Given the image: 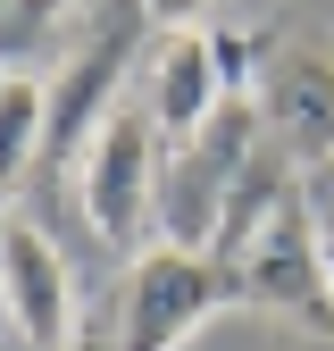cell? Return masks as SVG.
<instances>
[{
    "label": "cell",
    "mask_w": 334,
    "mask_h": 351,
    "mask_svg": "<svg viewBox=\"0 0 334 351\" xmlns=\"http://www.w3.org/2000/svg\"><path fill=\"white\" fill-rule=\"evenodd\" d=\"M209 251H218L234 301H250V310L334 343V285H326L309 184H301L292 159L250 151L234 167V184L218 193V217H209Z\"/></svg>",
    "instance_id": "6da1fadb"
},
{
    "label": "cell",
    "mask_w": 334,
    "mask_h": 351,
    "mask_svg": "<svg viewBox=\"0 0 334 351\" xmlns=\"http://www.w3.org/2000/svg\"><path fill=\"white\" fill-rule=\"evenodd\" d=\"M159 159H167V134L151 125V109L134 93H117L109 117L84 134L75 151V201H84V226H92L109 251L142 259L159 243Z\"/></svg>",
    "instance_id": "7a4b0ae2"
},
{
    "label": "cell",
    "mask_w": 334,
    "mask_h": 351,
    "mask_svg": "<svg viewBox=\"0 0 334 351\" xmlns=\"http://www.w3.org/2000/svg\"><path fill=\"white\" fill-rule=\"evenodd\" d=\"M250 75H259V42H250V34H226V25H176V34L151 42L134 101L151 109V125L167 134V151H192L209 125L242 101Z\"/></svg>",
    "instance_id": "3957f363"
},
{
    "label": "cell",
    "mask_w": 334,
    "mask_h": 351,
    "mask_svg": "<svg viewBox=\"0 0 334 351\" xmlns=\"http://www.w3.org/2000/svg\"><path fill=\"white\" fill-rule=\"evenodd\" d=\"M218 310H234V285L209 243H151L142 259H125L117 293V351H184Z\"/></svg>",
    "instance_id": "277c9868"
},
{
    "label": "cell",
    "mask_w": 334,
    "mask_h": 351,
    "mask_svg": "<svg viewBox=\"0 0 334 351\" xmlns=\"http://www.w3.org/2000/svg\"><path fill=\"white\" fill-rule=\"evenodd\" d=\"M250 101H259V134L276 159H292L301 176L334 167V51L268 42L259 75H250Z\"/></svg>",
    "instance_id": "5b68a950"
},
{
    "label": "cell",
    "mask_w": 334,
    "mask_h": 351,
    "mask_svg": "<svg viewBox=\"0 0 334 351\" xmlns=\"http://www.w3.org/2000/svg\"><path fill=\"white\" fill-rule=\"evenodd\" d=\"M0 310H9L25 351H67L84 326V301H75V268L67 251L34 226V217H9L0 226Z\"/></svg>",
    "instance_id": "8992f818"
},
{
    "label": "cell",
    "mask_w": 334,
    "mask_h": 351,
    "mask_svg": "<svg viewBox=\"0 0 334 351\" xmlns=\"http://www.w3.org/2000/svg\"><path fill=\"white\" fill-rule=\"evenodd\" d=\"M117 75H125V34L117 42H92L59 84H51V151L42 159H67L75 167V151H84V134L109 117V101H117Z\"/></svg>",
    "instance_id": "52a82bcc"
},
{
    "label": "cell",
    "mask_w": 334,
    "mask_h": 351,
    "mask_svg": "<svg viewBox=\"0 0 334 351\" xmlns=\"http://www.w3.org/2000/svg\"><path fill=\"white\" fill-rule=\"evenodd\" d=\"M42 151H51V84L0 75V226L17 217V184L34 176Z\"/></svg>",
    "instance_id": "ba28073f"
},
{
    "label": "cell",
    "mask_w": 334,
    "mask_h": 351,
    "mask_svg": "<svg viewBox=\"0 0 334 351\" xmlns=\"http://www.w3.org/2000/svg\"><path fill=\"white\" fill-rule=\"evenodd\" d=\"M309 184V217H318V251H326V285H334V167L301 176Z\"/></svg>",
    "instance_id": "9c48e42d"
},
{
    "label": "cell",
    "mask_w": 334,
    "mask_h": 351,
    "mask_svg": "<svg viewBox=\"0 0 334 351\" xmlns=\"http://www.w3.org/2000/svg\"><path fill=\"white\" fill-rule=\"evenodd\" d=\"M201 9H209V0H142V17H151L159 34H176V25H201Z\"/></svg>",
    "instance_id": "30bf717a"
},
{
    "label": "cell",
    "mask_w": 334,
    "mask_h": 351,
    "mask_svg": "<svg viewBox=\"0 0 334 351\" xmlns=\"http://www.w3.org/2000/svg\"><path fill=\"white\" fill-rule=\"evenodd\" d=\"M67 351H117V318H92V310H84V326H75Z\"/></svg>",
    "instance_id": "8fae6325"
},
{
    "label": "cell",
    "mask_w": 334,
    "mask_h": 351,
    "mask_svg": "<svg viewBox=\"0 0 334 351\" xmlns=\"http://www.w3.org/2000/svg\"><path fill=\"white\" fill-rule=\"evenodd\" d=\"M75 0H17V25H51V17H67Z\"/></svg>",
    "instance_id": "7c38bea8"
}]
</instances>
